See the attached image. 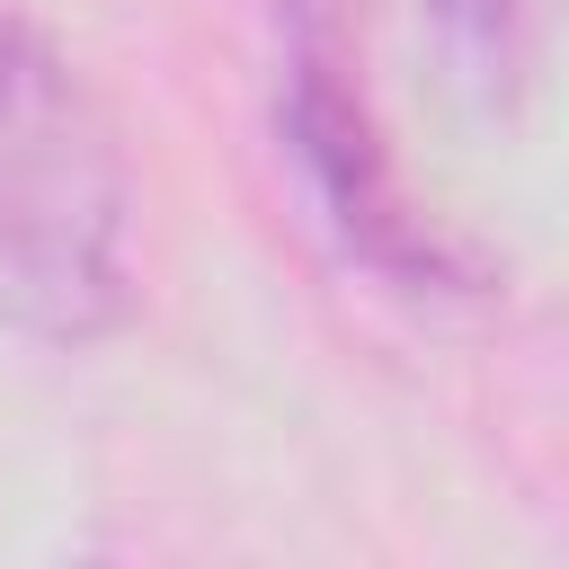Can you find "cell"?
Segmentation results:
<instances>
[{
    "instance_id": "obj_2",
    "label": "cell",
    "mask_w": 569,
    "mask_h": 569,
    "mask_svg": "<svg viewBox=\"0 0 569 569\" xmlns=\"http://www.w3.org/2000/svg\"><path fill=\"white\" fill-rule=\"evenodd\" d=\"M284 151L311 187V204L329 213V231L347 240V258H365L373 276L409 284V293H445L462 284L453 249L409 213L391 151L373 133L365 80H356V36L338 0H284V98H276Z\"/></svg>"
},
{
    "instance_id": "obj_3",
    "label": "cell",
    "mask_w": 569,
    "mask_h": 569,
    "mask_svg": "<svg viewBox=\"0 0 569 569\" xmlns=\"http://www.w3.org/2000/svg\"><path fill=\"white\" fill-rule=\"evenodd\" d=\"M436 18L453 27V44H462L471 62H507V53H516L525 0H436Z\"/></svg>"
},
{
    "instance_id": "obj_1",
    "label": "cell",
    "mask_w": 569,
    "mask_h": 569,
    "mask_svg": "<svg viewBox=\"0 0 569 569\" xmlns=\"http://www.w3.org/2000/svg\"><path fill=\"white\" fill-rule=\"evenodd\" d=\"M133 178L80 62L0 9V329L98 347L133 311Z\"/></svg>"
}]
</instances>
